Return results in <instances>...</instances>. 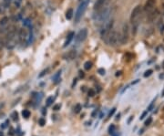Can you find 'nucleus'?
Returning <instances> with one entry per match:
<instances>
[{
	"instance_id": "1",
	"label": "nucleus",
	"mask_w": 164,
	"mask_h": 136,
	"mask_svg": "<svg viewBox=\"0 0 164 136\" xmlns=\"http://www.w3.org/2000/svg\"><path fill=\"white\" fill-rule=\"evenodd\" d=\"M89 1H90V0H82L81 4L79 6V7H77V11H76V14H75V22L76 23H79V20L81 19L82 16H83L85 11L87 10V7L89 6Z\"/></svg>"
},
{
	"instance_id": "2",
	"label": "nucleus",
	"mask_w": 164,
	"mask_h": 136,
	"mask_svg": "<svg viewBox=\"0 0 164 136\" xmlns=\"http://www.w3.org/2000/svg\"><path fill=\"white\" fill-rule=\"evenodd\" d=\"M107 42L110 46L115 47L118 44V42H120V34L115 29H112L107 37Z\"/></svg>"
},
{
	"instance_id": "3",
	"label": "nucleus",
	"mask_w": 164,
	"mask_h": 136,
	"mask_svg": "<svg viewBox=\"0 0 164 136\" xmlns=\"http://www.w3.org/2000/svg\"><path fill=\"white\" fill-rule=\"evenodd\" d=\"M113 25H114V20L110 19L106 22L105 24H103V27L100 30V36L103 39H107L108 35L110 34V32L113 29Z\"/></svg>"
},
{
	"instance_id": "4",
	"label": "nucleus",
	"mask_w": 164,
	"mask_h": 136,
	"mask_svg": "<svg viewBox=\"0 0 164 136\" xmlns=\"http://www.w3.org/2000/svg\"><path fill=\"white\" fill-rule=\"evenodd\" d=\"M129 39V27L127 23H125L122 27L121 34H120V45H125L128 43Z\"/></svg>"
},
{
	"instance_id": "5",
	"label": "nucleus",
	"mask_w": 164,
	"mask_h": 136,
	"mask_svg": "<svg viewBox=\"0 0 164 136\" xmlns=\"http://www.w3.org/2000/svg\"><path fill=\"white\" fill-rule=\"evenodd\" d=\"M141 11H142V6H141L140 5H137V6L132 9L131 14H130V22L131 23H133V22H135L136 20L139 19V16H140Z\"/></svg>"
},
{
	"instance_id": "6",
	"label": "nucleus",
	"mask_w": 164,
	"mask_h": 136,
	"mask_svg": "<svg viewBox=\"0 0 164 136\" xmlns=\"http://www.w3.org/2000/svg\"><path fill=\"white\" fill-rule=\"evenodd\" d=\"M88 37V29L87 28H82L79 31V33L76 36V42L81 43L83 42Z\"/></svg>"
},
{
	"instance_id": "7",
	"label": "nucleus",
	"mask_w": 164,
	"mask_h": 136,
	"mask_svg": "<svg viewBox=\"0 0 164 136\" xmlns=\"http://www.w3.org/2000/svg\"><path fill=\"white\" fill-rule=\"evenodd\" d=\"M156 4V0H147L145 3L144 6H143V10L146 13H150L151 10H153L154 6Z\"/></svg>"
},
{
	"instance_id": "8",
	"label": "nucleus",
	"mask_w": 164,
	"mask_h": 136,
	"mask_svg": "<svg viewBox=\"0 0 164 136\" xmlns=\"http://www.w3.org/2000/svg\"><path fill=\"white\" fill-rule=\"evenodd\" d=\"M110 0H97L94 4V10H98L102 7L108 6Z\"/></svg>"
},
{
	"instance_id": "9",
	"label": "nucleus",
	"mask_w": 164,
	"mask_h": 136,
	"mask_svg": "<svg viewBox=\"0 0 164 136\" xmlns=\"http://www.w3.org/2000/svg\"><path fill=\"white\" fill-rule=\"evenodd\" d=\"M148 14H149V15H148V18H147V21H149L150 23H151V22H153L159 17V15H160V11L156 8V9L151 10V11Z\"/></svg>"
},
{
	"instance_id": "10",
	"label": "nucleus",
	"mask_w": 164,
	"mask_h": 136,
	"mask_svg": "<svg viewBox=\"0 0 164 136\" xmlns=\"http://www.w3.org/2000/svg\"><path fill=\"white\" fill-rule=\"evenodd\" d=\"M76 57H77V51L72 49V50L68 51V53H66L63 58H65L66 60H73L74 58H76Z\"/></svg>"
},
{
	"instance_id": "11",
	"label": "nucleus",
	"mask_w": 164,
	"mask_h": 136,
	"mask_svg": "<svg viewBox=\"0 0 164 136\" xmlns=\"http://www.w3.org/2000/svg\"><path fill=\"white\" fill-rule=\"evenodd\" d=\"M74 37H75V33H74L73 31L70 32V33L68 35V37H67V39H66L65 43H64V45H63V47H64V48H67V47H68V45H69L70 43H71V41L73 40Z\"/></svg>"
},
{
	"instance_id": "12",
	"label": "nucleus",
	"mask_w": 164,
	"mask_h": 136,
	"mask_svg": "<svg viewBox=\"0 0 164 136\" xmlns=\"http://www.w3.org/2000/svg\"><path fill=\"white\" fill-rule=\"evenodd\" d=\"M27 32H26V30L24 28H20L19 29V33H18V37H19V40L21 41V42H23L24 40H26V39H27Z\"/></svg>"
},
{
	"instance_id": "13",
	"label": "nucleus",
	"mask_w": 164,
	"mask_h": 136,
	"mask_svg": "<svg viewBox=\"0 0 164 136\" xmlns=\"http://www.w3.org/2000/svg\"><path fill=\"white\" fill-rule=\"evenodd\" d=\"M132 24V27H131V31H132V35L136 36L138 32V29H139V19L136 20L135 22H133Z\"/></svg>"
},
{
	"instance_id": "14",
	"label": "nucleus",
	"mask_w": 164,
	"mask_h": 136,
	"mask_svg": "<svg viewBox=\"0 0 164 136\" xmlns=\"http://www.w3.org/2000/svg\"><path fill=\"white\" fill-rule=\"evenodd\" d=\"M157 25H158V27L159 29H160V34H163L164 33V22H163V19L162 18H160L158 21V23H157Z\"/></svg>"
},
{
	"instance_id": "15",
	"label": "nucleus",
	"mask_w": 164,
	"mask_h": 136,
	"mask_svg": "<svg viewBox=\"0 0 164 136\" xmlns=\"http://www.w3.org/2000/svg\"><path fill=\"white\" fill-rule=\"evenodd\" d=\"M60 75H61V70H58V72H57L56 74H55L54 76H53V78H52V80L55 81V83H58L59 82V80H60Z\"/></svg>"
},
{
	"instance_id": "16",
	"label": "nucleus",
	"mask_w": 164,
	"mask_h": 136,
	"mask_svg": "<svg viewBox=\"0 0 164 136\" xmlns=\"http://www.w3.org/2000/svg\"><path fill=\"white\" fill-rule=\"evenodd\" d=\"M74 15V12H73V9L72 8H69V9L67 10V12H66V18L67 19H71L72 17H73Z\"/></svg>"
},
{
	"instance_id": "17",
	"label": "nucleus",
	"mask_w": 164,
	"mask_h": 136,
	"mask_svg": "<svg viewBox=\"0 0 164 136\" xmlns=\"http://www.w3.org/2000/svg\"><path fill=\"white\" fill-rule=\"evenodd\" d=\"M7 23H8V18L7 17H3V18L0 19V26H2V27L6 26Z\"/></svg>"
},
{
	"instance_id": "18",
	"label": "nucleus",
	"mask_w": 164,
	"mask_h": 136,
	"mask_svg": "<svg viewBox=\"0 0 164 136\" xmlns=\"http://www.w3.org/2000/svg\"><path fill=\"white\" fill-rule=\"evenodd\" d=\"M22 116L26 119L29 118V116H30V111H29L28 110H24V111H22Z\"/></svg>"
},
{
	"instance_id": "19",
	"label": "nucleus",
	"mask_w": 164,
	"mask_h": 136,
	"mask_svg": "<svg viewBox=\"0 0 164 136\" xmlns=\"http://www.w3.org/2000/svg\"><path fill=\"white\" fill-rule=\"evenodd\" d=\"M91 67H92V62H91V61H87V62H85V64H84V68L87 70H90Z\"/></svg>"
},
{
	"instance_id": "20",
	"label": "nucleus",
	"mask_w": 164,
	"mask_h": 136,
	"mask_svg": "<svg viewBox=\"0 0 164 136\" xmlns=\"http://www.w3.org/2000/svg\"><path fill=\"white\" fill-rule=\"evenodd\" d=\"M81 110H82V107H81V105L79 104V103H77V104L75 106V108H74V111H75L76 113H79Z\"/></svg>"
},
{
	"instance_id": "21",
	"label": "nucleus",
	"mask_w": 164,
	"mask_h": 136,
	"mask_svg": "<svg viewBox=\"0 0 164 136\" xmlns=\"http://www.w3.org/2000/svg\"><path fill=\"white\" fill-rule=\"evenodd\" d=\"M115 128H116V127H115V125L114 124H111L110 127H108V133H110V135L115 132Z\"/></svg>"
},
{
	"instance_id": "22",
	"label": "nucleus",
	"mask_w": 164,
	"mask_h": 136,
	"mask_svg": "<svg viewBox=\"0 0 164 136\" xmlns=\"http://www.w3.org/2000/svg\"><path fill=\"white\" fill-rule=\"evenodd\" d=\"M152 73H153V70H146V71L144 72V75H143V76H144L145 78H148V77L151 76Z\"/></svg>"
},
{
	"instance_id": "23",
	"label": "nucleus",
	"mask_w": 164,
	"mask_h": 136,
	"mask_svg": "<svg viewBox=\"0 0 164 136\" xmlns=\"http://www.w3.org/2000/svg\"><path fill=\"white\" fill-rule=\"evenodd\" d=\"M53 101H54V98L52 97V96H50V97H48V100H46V106H50L51 104H52Z\"/></svg>"
},
{
	"instance_id": "24",
	"label": "nucleus",
	"mask_w": 164,
	"mask_h": 136,
	"mask_svg": "<svg viewBox=\"0 0 164 136\" xmlns=\"http://www.w3.org/2000/svg\"><path fill=\"white\" fill-rule=\"evenodd\" d=\"M11 117H12V119H13V120L15 122V120H18V113L17 112V111H13L11 114Z\"/></svg>"
},
{
	"instance_id": "25",
	"label": "nucleus",
	"mask_w": 164,
	"mask_h": 136,
	"mask_svg": "<svg viewBox=\"0 0 164 136\" xmlns=\"http://www.w3.org/2000/svg\"><path fill=\"white\" fill-rule=\"evenodd\" d=\"M23 24H24V26H25V27H30V26H31L30 19H28V18H27V19H25V20H24V22H23Z\"/></svg>"
},
{
	"instance_id": "26",
	"label": "nucleus",
	"mask_w": 164,
	"mask_h": 136,
	"mask_svg": "<svg viewBox=\"0 0 164 136\" xmlns=\"http://www.w3.org/2000/svg\"><path fill=\"white\" fill-rule=\"evenodd\" d=\"M48 70H49V69H46V70H43V71L42 72H41V73L40 74H39V75H38V78H42V77H44L45 76V75H46V73H48Z\"/></svg>"
},
{
	"instance_id": "27",
	"label": "nucleus",
	"mask_w": 164,
	"mask_h": 136,
	"mask_svg": "<svg viewBox=\"0 0 164 136\" xmlns=\"http://www.w3.org/2000/svg\"><path fill=\"white\" fill-rule=\"evenodd\" d=\"M38 124L40 125V126H44V125L46 124V120H45L44 118H40L38 120Z\"/></svg>"
},
{
	"instance_id": "28",
	"label": "nucleus",
	"mask_w": 164,
	"mask_h": 136,
	"mask_svg": "<svg viewBox=\"0 0 164 136\" xmlns=\"http://www.w3.org/2000/svg\"><path fill=\"white\" fill-rule=\"evenodd\" d=\"M151 123H152V118H151V117H149V118L146 120V122H145L144 124L146 125V126H149V125L151 124Z\"/></svg>"
},
{
	"instance_id": "29",
	"label": "nucleus",
	"mask_w": 164,
	"mask_h": 136,
	"mask_svg": "<svg viewBox=\"0 0 164 136\" xmlns=\"http://www.w3.org/2000/svg\"><path fill=\"white\" fill-rule=\"evenodd\" d=\"M154 103H155V100H153V101L151 103V105H150L149 107H148V111H152V109H153V107H154Z\"/></svg>"
},
{
	"instance_id": "30",
	"label": "nucleus",
	"mask_w": 164,
	"mask_h": 136,
	"mask_svg": "<svg viewBox=\"0 0 164 136\" xmlns=\"http://www.w3.org/2000/svg\"><path fill=\"white\" fill-rule=\"evenodd\" d=\"M89 97H93V96L95 95V90L94 89H89Z\"/></svg>"
},
{
	"instance_id": "31",
	"label": "nucleus",
	"mask_w": 164,
	"mask_h": 136,
	"mask_svg": "<svg viewBox=\"0 0 164 136\" xmlns=\"http://www.w3.org/2000/svg\"><path fill=\"white\" fill-rule=\"evenodd\" d=\"M115 111H116V108H113V109H112L111 111H110V113H108V119H110V117H111L112 115L114 114V112H115Z\"/></svg>"
},
{
	"instance_id": "32",
	"label": "nucleus",
	"mask_w": 164,
	"mask_h": 136,
	"mask_svg": "<svg viewBox=\"0 0 164 136\" xmlns=\"http://www.w3.org/2000/svg\"><path fill=\"white\" fill-rule=\"evenodd\" d=\"M98 72L100 75H105V73H106V71H105V70L104 69H102V68H100V69H98Z\"/></svg>"
},
{
	"instance_id": "33",
	"label": "nucleus",
	"mask_w": 164,
	"mask_h": 136,
	"mask_svg": "<svg viewBox=\"0 0 164 136\" xmlns=\"http://www.w3.org/2000/svg\"><path fill=\"white\" fill-rule=\"evenodd\" d=\"M60 108H61V104H56L53 107V110L54 111H58V110H60Z\"/></svg>"
},
{
	"instance_id": "34",
	"label": "nucleus",
	"mask_w": 164,
	"mask_h": 136,
	"mask_svg": "<svg viewBox=\"0 0 164 136\" xmlns=\"http://www.w3.org/2000/svg\"><path fill=\"white\" fill-rule=\"evenodd\" d=\"M147 115H148V111H144V112L142 113V114H141V116L139 117V120H143V119L145 118V117L147 116Z\"/></svg>"
},
{
	"instance_id": "35",
	"label": "nucleus",
	"mask_w": 164,
	"mask_h": 136,
	"mask_svg": "<svg viewBox=\"0 0 164 136\" xmlns=\"http://www.w3.org/2000/svg\"><path fill=\"white\" fill-rule=\"evenodd\" d=\"M7 123H8V120H6V123H2V124H1V129H5V128H6V126H7Z\"/></svg>"
},
{
	"instance_id": "36",
	"label": "nucleus",
	"mask_w": 164,
	"mask_h": 136,
	"mask_svg": "<svg viewBox=\"0 0 164 136\" xmlns=\"http://www.w3.org/2000/svg\"><path fill=\"white\" fill-rule=\"evenodd\" d=\"M97 113H98V110H95L94 111H93L92 113H91V116L94 118V117H96V115H97Z\"/></svg>"
},
{
	"instance_id": "37",
	"label": "nucleus",
	"mask_w": 164,
	"mask_h": 136,
	"mask_svg": "<svg viewBox=\"0 0 164 136\" xmlns=\"http://www.w3.org/2000/svg\"><path fill=\"white\" fill-rule=\"evenodd\" d=\"M13 128H10V132H8V134H9V135H13L14 134V132H13Z\"/></svg>"
},
{
	"instance_id": "38",
	"label": "nucleus",
	"mask_w": 164,
	"mask_h": 136,
	"mask_svg": "<svg viewBox=\"0 0 164 136\" xmlns=\"http://www.w3.org/2000/svg\"><path fill=\"white\" fill-rule=\"evenodd\" d=\"M79 76H80L81 78H83V77H84V72L80 70V71H79Z\"/></svg>"
},
{
	"instance_id": "39",
	"label": "nucleus",
	"mask_w": 164,
	"mask_h": 136,
	"mask_svg": "<svg viewBox=\"0 0 164 136\" xmlns=\"http://www.w3.org/2000/svg\"><path fill=\"white\" fill-rule=\"evenodd\" d=\"M111 136H120V134H119L118 132H114V133H112V134H111Z\"/></svg>"
},
{
	"instance_id": "40",
	"label": "nucleus",
	"mask_w": 164,
	"mask_h": 136,
	"mask_svg": "<svg viewBox=\"0 0 164 136\" xmlns=\"http://www.w3.org/2000/svg\"><path fill=\"white\" fill-rule=\"evenodd\" d=\"M120 74H121V71H118V72L116 73V76H117V77H118V76H120Z\"/></svg>"
},
{
	"instance_id": "41",
	"label": "nucleus",
	"mask_w": 164,
	"mask_h": 136,
	"mask_svg": "<svg viewBox=\"0 0 164 136\" xmlns=\"http://www.w3.org/2000/svg\"><path fill=\"white\" fill-rule=\"evenodd\" d=\"M132 119H133V116H131V117H130V118H129V120H128V123H130L131 120H132Z\"/></svg>"
},
{
	"instance_id": "42",
	"label": "nucleus",
	"mask_w": 164,
	"mask_h": 136,
	"mask_svg": "<svg viewBox=\"0 0 164 136\" xmlns=\"http://www.w3.org/2000/svg\"><path fill=\"white\" fill-rule=\"evenodd\" d=\"M103 115H104V113L101 112V113H100V115H99V118H100V119H101V118H103Z\"/></svg>"
},
{
	"instance_id": "43",
	"label": "nucleus",
	"mask_w": 164,
	"mask_h": 136,
	"mask_svg": "<svg viewBox=\"0 0 164 136\" xmlns=\"http://www.w3.org/2000/svg\"><path fill=\"white\" fill-rule=\"evenodd\" d=\"M3 106H4V103H1V104H0V110L2 109V108H3Z\"/></svg>"
},
{
	"instance_id": "44",
	"label": "nucleus",
	"mask_w": 164,
	"mask_h": 136,
	"mask_svg": "<svg viewBox=\"0 0 164 136\" xmlns=\"http://www.w3.org/2000/svg\"><path fill=\"white\" fill-rule=\"evenodd\" d=\"M120 114L119 113L118 115H117V118H116V120H118V119H120Z\"/></svg>"
},
{
	"instance_id": "45",
	"label": "nucleus",
	"mask_w": 164,
	"mask_h": 136,
	"mask_svg": "<svg viewBox=\"0 0 164 136\" xmlns=\"http://www.w3.org/2000/svg\"><path fill=\"white\" fill-rule=\"evenodd\" d=\"M0 136H4V133H3V132H0Z\"/></svg>"
},
{
	"instance_id": "46",
	"label": "nucleus",
	"mask_w": 164,
	"mask_h": 136,
	"mask_svg": "<svg viewBox=\"0 0 164 136\" xmlns=\"http://www.w3.org/2000/svg\"><path fill=\"white\" fill-rule=\"evenodd\" d=\"M161 96L162 97H164V89H163V92H161Z\"/></svg>"
},
{
	"instance_id": "47",
	"label": "nucleus",
	"mask_w": 164,
	"mask_h": 136,
	"mask_svg": "<svg viewBox=\"0 0 164 136\" xmlns=\"http://www.w3.org/2000/svg\"><path fill=\"white\" fill-rule=\"evenodd\" d=\"M79 1H82V0H79Z\"/></svg>"
}]
</instances>
